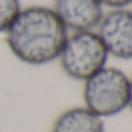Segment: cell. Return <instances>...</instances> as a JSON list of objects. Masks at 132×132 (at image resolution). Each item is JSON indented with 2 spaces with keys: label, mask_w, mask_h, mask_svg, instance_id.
Masks as SVG:
<instances>
[{
  "label": "cell",
  "mask_w": 132,
  "mask_h": 132,
  "mask_svg": "<svg viewBox=\"0 0 132 132\" xmlns=\"http://www.w3.org/2000/svg\"><path fill=\"white\" fill-rule=\"evenodd\" d=\"M67 36L69 30L53 8L44 5L22 8L5 33L6 45L13 56L33 67L57 61Z\"/></svg>",
  "instance_id": "obj_1"
},
{
  "label": "cell",
  "mask_w": 132,
  "mask_h": 132,
  "mask_svg": "<svg viewBox=\"0 0 132 132\" xmlns=\"http://www.w3.org/2000/svg\"><path fill=\"white\" fill-rule=\"evenodd\" d=\"M82 101L103 120L120 115L129 106V75L107 64L82 82Z\"/></svg>",
  "instance_id": "obj_2"
},
{
  "label": "cell",
  "mask_w": 132,
  "mask_h": 132,
  "mask_svg": "<svg viewBox=\"0 0 132 132\" xmlns=\"http://www.w3.org/2000/svg\"><path fill=\"white\" fill-rule=\"evenodd\" d=\"M110 56L98 36L93 31L69 33L57 62L62 72L73 81L84 82L96 72L104 69Z\"/></svg>",
  "instance_id": "obj_3"
},
{
  "label": "cell",
  "mask_w": 132,
  "mask_h": 132,
  "mask_svg": "<svg viewBox=\"0 0 132 132\" xmlns=\"http://www.w3.org/2000/svg\"><path fill=\"white\" fill-rule=\"evenodd\" d=\"M96 33L110 57L132 61V8L106 10Z\"/></svg>",
  "instance_id": "obj_4"
},
{
  "label": "cell",
  "mask_w": 132,
  "mask_h": 132,
  "mask_svg": "<svg viewBox=\"0 0 132 132\" xmlns=\"http://www.w3.org/2000/svg\"><path fill=\"white\" fill-rule=\"evenodd\" d=\"M51 8L69 33L96 30L106 13L100 0H53Z\"/></svg>",
  "instance_id": "obj_5"
},
{
  "label": "cell",
  "mask_w": 132,
  "mask_h": 132,
  "mask_svg": "<svg viewBox=\"0 0 132 132\" xmlns=\"http://www.w3.org/2000/svg\"><path fill=\"white\" fill-rule=\"evenodd\" d=\"M50 132H106V123L87 107L76 106L61 112Z\"/></svg>",
  "instance_id": "obj_6"
},
{
  "label": "cell",
  "mask_w": 132,
  "mask_h": 132,
  "mask_svg": "<svg viewBox=\"0 0 132 132\" xmlns=\"http://www.w3.org/2000/svg\"><path fill=\"white\" fill-rule=\"evenodd\" d=\"M20 0H0V34H5L22 10Z\"/></svg>",
  "instance_id": "obj_7"
},
{
  "label": "cell",
  "mask_w": 132,
  "mask_h": 132,
  "mask_svg": "<svg viewBox=\"0 0 132 132\" xmlns=\"http://www.w3.org/2000/svg\"><path fill=\"white\" fill-rule=\"evenodd\" d=\"M106 10H118V8H130L132 0H100Z\"/></svg>",
  "instance_id": "obj_8"
},
{
  "label": "cell",
  "mask_w": 132,
  "mask_h": 132,
  "mask_svg": "<svg viewBox=\"0 0 132 132\" xmlns=\"http://www.w3.org/2000/svg\"><path fill=\"white\" fill-rule=\"evenodd\" d=\"M127 109L132 110V76H129V106Z\"/></svg>",
  "instance_id": "obj_9"
},
{
  "label": "cell",
  "mask_w": 132,
  "mask_h": 132,
  "mask_svg": "<svg viewBox=\"0 0 132 132\" xmlns=\"http://www.w3.org/2000/svg\"><path fill=\"white\" fill-rule=\"evenodd\" d=\"M130 8H132V6H130Z\"/></svg>",
  "instance_id": "obj_10"
}]
</instances>
